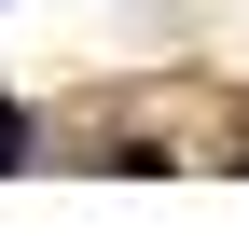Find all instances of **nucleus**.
<instances>
[{
  "label": "nucleus",
  "instance_id": "nucleus-1",
  "mask_svg": "<svg viewBox=\"0 0 249 236\" xmlns=\"http://www.w3.org/2000/svg\"><path fill=\"white\" fill-rule=\"evenodd\" d=\"M0 167H28V111L14 98H0Z\"/></svg>",
  "mask_w": 249,
  "mask_h": 236
}]
</instances>
